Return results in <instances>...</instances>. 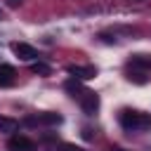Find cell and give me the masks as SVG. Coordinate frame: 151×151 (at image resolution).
Here are the masks:
<instances>
[{
	"instance_id": "2",
	"label": "cell",
	"mask_w": 151,
	"mask_h": 151,
	"mask_svg": "<svg viewBox=\"0 0 151 151\" xmlns=\"http://www.w3.org/2000/svg\"><path fill=\"white\" fill-rule=\"evenodd\" d=\"M78 104H80V109H83L85 116H94L99 111V94L92 92V90H83L78 94Z\"/></svg>"
},
{
	"instance_id": "12",
	"label": "cell",
	"mask_w": 151,
	"mask_h": 151,
	"mask_svg": "<svg viewBox=\"0 0 151 151\" xmlns=\"http://www.w3.org/2000/svg\"><path fill=\"white\" fill-rule=\"evenodd\" d=\"M54 151H85V149H80V146H76V144H59Z\"/></svg>"
},
{
	"instance_id": "9",
	"label": "cell",
	"mask_w": 151,
	"mask_h": 151,
	"mask_svg": "<svg viewBox=\"0 0 151 151\" xmlns=\"http://www.w3.org/2000/svg\"><path fill=\"white\" fill-rule=\"evenodd\" d=\"M130 64L132 66H139V68H151V57L149 54H134L130 59Z\"/></svg>"
},
{
	"instance_id": "10",
	"label": "cell",
	"mask_w": 151,
	"mask_h": 151,
	"mask_svg": "<svg viewBox=\"0 0 151 151\" xmlns=\"http://www.w3.org/2000/svg\"><path fill=\"white\" fill-rule=\"evenodd\" d=\"M31 71L38 73V76H50V73H52L50 64H45V61H33V64H31Z\"/></svg>"
},
{
	"instance_id": "7",
	"label": "cell",
	"mask_w": 151,
	"mask_h": 151,
	"mask_svg": "<svg viewBox=\"0 0 151 151\" xmlns=\"http://www.w3.org/2000/svg\"><path fill=\"white\" fill-rule=\"evenodd\" d=\"M17 130H19V120L0 116V132H17Z\"/></svg>"
},
{
	"instance_id": "11",
	"label": "cell",
	"mask_w": 151,
	"mask_h": 151,
	"mask_svg": "<svg viewBox=\"0 0 151 151\" xmlns=\"http://www.w3.org/2000/svg\"><path fill=\"white\" fill-rule=\"evenodd\" d=\"M17 71H14V66H9V64H0V76H5V78H12Z\"/></svg>"
},
{
	"instance_id": "4",
	"label": "cell",
	"mask_w": 151,
	"mask_h": 151,
	"mask_svg": "<svg viewBox=\"0 0 151 151\" xmlns=\"http://www.w3.org/2000/svg\"><path fill=\"white\" fill-rule=\"evenodd\" d=\"M9 50H12L14 57H19L21 61H35V59H38L35 47H31V45H26V42H12Z\"/></svg>"
},
{
	"instance_id": "17",
	"label": "cell",
	"mask_w": 151,
	"mask_h": 151,
	"mask_svg": "<svg viewBox=\"0 0 151 151\" xmlns=\"http://www.w3.org/2000/svg\"><path fill=\"white\" fill-rule=\"evenodd\" d=\"M0 19H2V12H0Z\"/></svg>"
},
{
	"instance_id": "15",
	"label": "cell",
	"mask_w": 151,
	"mask_h": 151,
	"mask_svg": "<svg viewBox=\"0 0 151 151\" xmlns=\"http://www.w3.org/2000/svg\"><path fill=\"white\" fill-rule=\"evenodd\" d=\"M83 137L85 139H92V130H83Z\"/></svg>"
},
{
	"instance_id": "3",
	"label": "cell",
	"mask_w": 151,
	"mask_h": 151,
	"mask_svg": "<svg viewBox=\"0 0 151 151\" xmlns=\"http://www.w3.org/2000/svg\"><path fill=\"white\" fill-rule=\"evenodd\" d=\"M61 116L59 113H52V111H45V113H38V116H28L24 123L26 125H61Z\"/></svg>"
},
{
	"instance_id": "6",
	"label": "cell",
	"mask_w": 151,
	"mask_h": 151,
	"mask_svg": "<svg viewBox=\"0 0 151 151\" xmlns=\"http://www.w3.org/2000/svg\"><path fill=\"white\" fill-rule=\"evenodd\" d=\"M66 71L76 78V80H92L97 76V68L94 66H80V64H68Z\"/></svg>"
},
{
	"instance_id": "8",
	"label": "cell",
	"mask_w": 151,
	"mask_h": 151,
	"mask_svg": "<svg viewBox=\"0 0 151 151\" xmlns=\"http://www.w3.org/2000/svg\"><path fill=\"white\" fill-rule=\"evenodd\" d=\"M64 90H66V92H71V97H78V94H80L85 87H83V85H80L76 78H71V80H66V83H64Z\"/></svg>"
},
{
	"instance_id": "1",
	"label": "cell",
	"mask_w": 151,
	"mask_h": 151,
	"mask_svg": "<svg viewBox=\"0 0 151 151\" xmlns=\"http://www.w3.org/2000/svg\"><path fill=\"white\" fill-rule=\"evenodd\" d=\"M118 120H120L123 130H127V132H139V130L151 127V116H146L142 111H134V109H123Z\"/></svg>"
},
{
	"instance_id": "14",
	"label": "cell",
	"mask_w": 151,
	"mask_h": 151,
	"mask_svg": "<svg viewBox=\"0 0 151 151\" xmlns=\"http://www.w3.org/2000/svg\"><path fill=\"white\" fill-rule=\"evenodd\" d=\"M24 0H7V7H19Z\"/></svg>"
},
{
	"instance_id": "16",
	"label": "cell",
	"mask_w": 151,
	"mask_h": 151,
	"mask_svg": "<svg viewBox=\"0 0 151 151\" xmlns=\"http://www.w3.org/2000/svg\"><path fill=\"white\" fill-rule=\"evenodd\" d=\"M111 151H125V149H120V146H111Z\"/></svg>"
},
{
	"instance_id": "5",
	"label": "cell",
	"mask_w": 151,
	"mask_h": 151,
	"mask_svg": "<svg viewBox=\"0 0 151 151\" xmlns=\"http://www.w3.org/2000/svg\"><path fill=\"white\" fill-rule=\"evenodd\" d=\"M7 151H35V142L24 134H14L7 142Z\"/></svg>"
},
{
	"instance_id": "13",
	"label": "cell",
	"mask_w": 151,
	"mask_h": 151,
	"mask_svg": "<svg viewBox=\"0 0 151 151\" xmlns=\"http://www.w3.org/2000/svg\"><path fill=\"white\" fill-rule=\"evenodd\" d=\"M142 76H144V73H130L127 78H130V80H134V83H139V85H144V83H149V78H142Z\"/></svg>"
}]
</instances>
